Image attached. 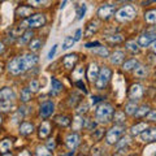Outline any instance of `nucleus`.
<instances>
[{
    "instance_id": "8",
    "label": "nucleus",
    "mask_w": 156,
    "mask_h": 156,
    "mask_svg": "<svg viewBox=\"0 0 156 156\" xmlns=\"http://www.w3.org/2000/svg\"><path fill=\"white\" fill-rule=\"evenodd\" d=\"M116 11V5L115 4H105V5H101L98 11V16L101 20H109L113 13Z\"/></svg>"
},
{
    "instance_id": "37",
    "label": "nucleus",
    "mask_w": 156,
    "mask_h": 156,
    "mask_svg": "<svg viewBox=\"0 0 156 156\" xmlns=\"http://www.w3.org/2000/svg\"><path fill=\"white\" fill-rule=\"evenodd\" d=\"M94 52H95V53H99V55L104 56V57L108 56V50H107V48H104V47H101V46H99V48H95Z\"/></svg>"
},
{
    "instance_id": "24",
    "label": "nucleus",
    "mask_w": 156,
    "mask_h": 156,
    "mask_svg": "<svg viewBox=\"0 0 156 156\" xmlns=\"http://www.w3.org/2000/svg\"><path fill=\"white\" fill-rule=\"evenodd\" d=\"M148 111H150V107L148 105H142L140 108H136L134 116L138 117V119H140V117H143V116H147Z\"/></svg>"
},
{
    "instance_id": "7",
    "label": "nucleus",
    "mask_w": 156,
    "mask_h": 156,
    "mask_svg": "<svg viewBox=\"0 0 156 156\" xmlns=\"http://www.w3.org/2000/svg\"><path fill=\"white\" fill-rule=\"evenodd\" d=\"M23 23L26 25V27H30V29L41 27L46 23V17L43 16V14H33V16L26 18Z\"/></svg>"
},
{
    "instance_id": "13",
    "label": "nucleus",
    "mask_w": 156,
    "mask_h": 156,
    "mask_svg": "<svg viewBox=\"0 0 156 156\" xmlns=\"http://www.w3.org/2000/svg\"><path fill=\"white\" fill-rule=\"evenodd\" d=\"M66 146L69 147L70 150L74 151L77 148V146L80 144V135H78L77 133H72L66 136V140H65Z\"/></svg>"
},
{
    "instance_id": "32",
    "label": "nucleus",
    "mask_w": 156,
    "mask_h": 156,
    "mask_svg": "<svg viewBox=\"0 0 156 156\" xmlns=\"http://www.w3.org/2000/svg\"><path fill=\"white\" fill-rule=\"evenodd\" d=\"M136 108H138V107H136L135 103H129V104H126V107H125V112L128 115H133L134 116Z\"/></svg>"
},
{
    "instance_id": "42",
    "label": "nucleus",
    "mask_w": 156,
    "mask_h": 156,
    "mask_svg": "<svg viewBox=\"0 0 156 156\" xmlns=\"http://www.w3.org/2000/svg\"><path fill=\"white\" fill-rule=\"evenodd\" d=\"M87 108H89V107H87V104H86V103H83V105H81L80 108L77 109V112H78V113H85V112L87 111Z\"/></svg>"
},
{
    "instance_id": "43",
    "label": "nucleus",
    "mask_w": 156,
    "mask_h": 156,
    "mask_svg": "<svg viewBox=\"0 0 156 156\" xmlns=\"http://www.w3.org/2000/svg\"><path fill=\"white\" fill-rule=\"evenodd\" d=\"M109 41L111 42H121V41H122V37H121V35H112L109 38Z\"/></svg>"
},
{
    "instance_id": "35",
    "label": "nucleus",
    "mask_w": 156,
    "mask_h": 156,
    "mask_svg": "<svg viewBox=\"0 0 156 156\" xmlns=\"http://www.w3.org/2000/svg\"><path fill=\"white\" fill-rule=\"evenodd\" d=\"M48 3V0H29V4L31 7H42Z\"/></svg>"
},
{
    "instance_id": "31",
    "label": "nucleus",
    "mask_w": 156,
    "mask_h": 156,
    "mask_svg": "<svg viewBox=\"0 0 156 156\" xmlns=\"http://www.w3.org/2000/svg\"><path fill=\"white\" fill-rule=\"evenodd\" d=\"M74 39H73L72 37H66L64 39V42H62V50H69L70 47H73V44H74Z\"/></svg>"
},
{
    "instance_id": "19",
    "label": "nucleus",
    "mask_w": 156,
    "mask_h": 156,
    "mask_svg": "<svg viewBox=\"0 0 156 156\" xmlns=\"http://www.w3.org/2000/svg\"><path fill=\"white\" fill-rule=\"evenodd\" d=\"M51 85H52V90H51L52 95L58 94V92L61 91V89H62V83L60 81H57L56 78H52V80H51Z\"/></svg>"
},
{
    "instance_id": "51",
    "label": "nucleus",
    "mask_w": 156,
    "mask_h": 156,
    "mask_svg": "<svg viewBox=\"0 0 156 156\" xmlns=\"http://www.w3.org/2000/svg\"><path fill=\"white\" fill-rule=\"evenodd\" d=\"M2 121H3V119H2V116H0V124H2Z\"/></svg>"
},
{
    "instance_id": "21",
    "label": "nucleus",
    "mask_w": 156,
    "mask_h": 156,
    "mask_svg": "<svg viewBox=\"0 0 156 156\" xmlns=\"http://www.w3.org/2000/svg\"><path fill=\"white\" fill-rule=\"evenodd\" d=\"M16 13H17V16H21V17L30 16V14H31V8L27 7V5H21L16 11Z\"/></svg>"
},
{
    "instance_id": "9",
    "label": "nucleus",
    "mask_w": 156,
    "mask_h": 156,
    "mask_svg": "<svg viewBox=\"0 0 156 156\" xmlns=\"http://www.w3.org/2000/svg\"><path fill=\"white\" fill-rule=\"evenodd\" d=\"M139 138L143 142H155L156 139V129L154 128H146L142 133H139Z\"/></svg>"
},
{
    "instance_id": "10",
    "label": "nucleus",
    "mask_w": 156,
    "mask_h": 156,
    "mask_svg": "<svg viewBox=\"0 0 156 156\" xmlns=\"http://www.w3.org/2000/svg\"><path fill=\"white\" fill-rule=\"evenodd\" d=\"M155 38L156 37H155L154 33H151V34H148V33L142 34V35L138 38V46H140V47H148L151 43H154Z\"/></svg>"
},
{
    "instance_id": "45",
    "label": "nucleus",
    "mask_w": 156,
    "mask_h": 156,
    "mask_svg": "<svg viewBox=\"0 0 156 156\" xmlns=\"http://www.w3.org/2000/svg\"><path fill=\"white\" fill-rule=\"evenodd\" d=\"M96 25H98V23H96L95 21L90 22V26H96ZM89 29H91V27H89ZM94 31H96V27H94ZM86 34H87V35H90V34H92V31H91V30H87V31H86Z\"/></svg>"
},
{
    "instance_id": "39",
    "label": "nucleus",
    "mask_w": 156,
    "mask_h": 156,
    "mask_svg": "<svg viewBox=\"0 0 156 156\" xmlns=\"http://www.w3.org/2000/svg\"><path fill=\"white\" fill-rule=\"evenodd\" d=\"M56 51H57V46L55 44V46H53V47L51 48V51H50V52H48V56H47V58H48V60H51V58H52L53 56H55V53H56Z\"/></svg>"
},
{
    "instance_id": "12",
    "label": "nucleus",
    "mask_w": 156,
    "mask_h": 156,
    "mask_svg": "<svg viewBox=\"0 0 156 156\" xmlns=\"http://www.w3.org/2000/svg\"><path fill=\"white\" fill-rule=\"evenodd\" d=\"M53 111H55V105H53L52 101H46L41 107V116L43 119H47V117H50L53 113Z\"/></svg>"
},
{
    "instance_id": "46",
    "label": "nucleus",
    "mask_w": 156,
    "mask_h": 156,
    "mask_svg": "<svg viewBox=\"0 0 156 156\" xmlns=\"http://www.w3.org/2000/svg\"><path fill=\"white\" fill-rule=\"evenodd\" d=\"M47 147H48V150H53L55 148V142H53V140L51 139V140H48V143H47Z\"/></svg>"
},
{
    "instance_id": "47",
    "label": "nucleus",
    "mask_w": 156,
    "mask_h": 156,
    "mask_svg": "<svg viewBox=\"0 0 156 156\" xmlns=\"http://www.w3.org/2000/svg\"><path fill=\"white\" fill-rule=\"evenodd\" d=\"M81 30H77V33H76V38H74V41H78V39L81 38Z\"/></svg>"
},
{
    "instance_id": "38",
    "label": "nucleus",
    "mask_w": 156,
    "mask_h": 156,
    "mask_svg": "<svg viewBox=\"0 0 156 156\" xmlns=\"http://www.w3.org/2000/svg\"><path fill=\"white\" fill-rule=\"evenodd\" d=\"M30 90H33V91H38L39 90V82L37 80H34V81L30 82Z\"/></svg>"
},
{
    "instance_id": "23",
    "label": "nucleus",
    "mask_w": 156,
    "mask_h": 156,
    "mask_svg": "<svg viewBox=\"0 0 156 156\" xmlns=\"http://www.w3.org/2000/svg\"><path fill=\"white\" fill-rule=\"evenodd\" d=\"M146 128H148V126H147V124H144V122L136 124L135 126H133V128H131V134H133V135H138L139 133H142V131H143Z\"/></svg>"
},
{
    "instance_id": "3",
    "label": "nucleus",
    "mask_w": 156,
    "mask_h": 156,
    "mask_svg": "<svg viewBox=\"0 0 156 156\" xmlns=\"http://www.w3.org/2000/svg\"><path fill=\"white\" fill-rule=\"evenodd\" d=\"M14 92L8 87L0 91V111L7 112L11 109L14 104Z\"/></svg>"
},
{
    "instance_id": "52",
    "label": "nucleus",
    "mask_w": 156,
    "mask_h": 156,
    "mask_svg": "<svg viewBox=\"0 0 156 156\" xmlns=\"http://www.w3.org/2000/svg\"><path fill=\"white\" fill-rule=\"evenodd\" d=\"M121 2H130V0H121Z\"/></svg>"
},
{
    "instance_id": "25",
    "label": "nucleus",
    "mask_w": 156,
    "mask_h": 156,
    "mask_svg": "<svg viewBox=\"0 0 156 156\" xmlns=\"http://www.w3.org/2000/svg\"><path fill=\"white\" fill-rule=\"evenodd\" d=\"M125 47L128 48L130 52H133V53H136V52L139 51L138 43H135V41H128V42L125 43Z\"/></svg>"
},
{
    "instance_id": "26",
    "label": "nucleus",
    "mask_w": 156,
    "mask_h": 156,
    "mask_svg": "<svg viewBox=\"0 0 156 156\" xmlns=\"http://www.w3.org/2000/svg\"><path fill=\"white\" fill-rule=\"evenodd\" d=\"M31 37H33V31L31 30H27V31H25L22 34V37L18 39V43L20 44H25V43H27L31 39Z\"/></svg>"
},
{
    "instance_id": "27",
    "label": "nucleus",
    "mask_w": 156,
    "mask_h": 156,
    "mask_svg": "<svg viewBox=\"0 0 156 156\" xmlns=\"http://www.w3.org/2000/svg\"><path fill=\"white\" fill-rule=\"evenodd\" d=\"M144 20L147 21L148 23H155L156 22V12L154 11H148L144 13Z\"/></svg>"
},
{
    "instance_id": "22",
    "label": "nucleus",
    "mask_w": 156,
    "mask_h": 156,
    "mask_svg": "<svg viewBox=\"0 0 156 156\" xmlns=\"http://www.w3.org/2000/svg\"><path fill=\"white\" fill-rule=\"evenodd\" d=\"M147 68L143 66V65H136L135 68V70H134V74L135 77H138V78H144L146 76H147Z\"/></svg>"
},
{
    "instance_id": "44",
    "label": "nucleus",
    "mask_w": 156,
    "mask_h": 156,
    "mask_svg": "<svg viewBox=\"0 0 156 156\" xmlns=\"http://www.w3.org/2000/svg\"><path fill=\"white\" fill-rule=\"evenodd\" d=\"M100 43L99 42H90V43H86V48H92V47H99Z\"/></svg>"
},
{
    "instance_id": "11",
    "label": "nucleus",
    "mask_w": 156,
    "mask_h": 156,
    "mask_svg": "<svg viewBox=\"0 0 156 156\" xmlns=\"http://www.w3.org/2000/svg\"><path fill=\"white\" fill-rule=\"evenodd\" d=\"M129 96H130V99L131 100H139L140 98L143 96V89H142V86L140 85H133L130 87V90H129Z\"/></svg>"
},
{
    "instance_id": "29",
    "label": "nucleus",
    "mask_w": 156,
    "mask_h": 156,
    "mask_svg": "<svg viewBox=\"0 0 156 156\" xmlns=\"http://www.w3.org/2000/svg\"><path fill=\"white\" fill-rule=\"evenodd\" d=\"M55 121L57 124L62 125V126H69V124H70V120H69L68 116H57L55 119Z\"/></svg>"
},
{
    "instance_id": "5",
    "label": "nucleus",
    "mask_w": 156,
    "mask_h": 156,
    "mask_svg": "<svg viewBox=\"0 0 156 156\" xmlns=\"http://www.w3.org/2000/svg\"><path fill=\"white\" fill-rule=\"evenodd\" d=\"M136 14V11L133 5H125L122 7L121 9H119L116 13V18L119 20V21H130V20H133Z\"/></svg>"
},
{
    "instance_id": "4",
    "label": "nucleus",
    "mask_w": 156,
    "mask_h": 156,
    "mask_svg": "<svg viewBox=\"0 0 156 156\" xmlns=\"http://www.w3.org/2000/svg\"><path fill=\"white\" fill-rule=\"evenodd\" d=\"M125 128L122 125H116L112 129L108 130V133L105 135V142L108 144H115L116 142H119L120 138L124 135Z\"/></svg>"
},
{
    "instance_id": "49",
    "label": "nucleus",
    "mask_w": 156,
    "mask_h": 156,
    "mask_svg": "<svg viewBox=\"0 0 156 156\" xmlns=\"http://www.w3.org/2000/svg\"><path fill=\"white\" fill-rule=\"evenodd\" d=\"M99 100H101L100 96H94V98H92V101H94V103H98Z\"/></svg>"
},
{
    "instance_id": "53",
    "label": "nucleus",
    "mask_w": 156,
    "mask_h": 156,
    "mask_svg": "<svg viewBox=\"0 0 156 156\" xmlns=\"http://www.w3.org/2000/svg\"><path fill=\"white\" fill-rule=\"evenodd\" d=\"M0 73H2V65H0Z\"/></svg>"
},
{
    "instance_id": "6",
    "label": "nucleus",
    "mask_w": 156,
    "mask_h": 156,
    "mask_svg": "<svg viewBox=\"0 0 156 156\" xmlns=\"http://www.w3.org/2000/svg\"><path fill=\"white\" fill-rule=\"evenodd\" d=\"M111 74H112V73H111V69H109V68H107V66H104L101 70H99V74H98L96 80H95L96 89H99V90L105 89L107 83L109 82Z\"/></svg>"
},
{
    "instance_id": "48",
    "label": "nucleus",
    "mask_w": 156,
    "mask_h": 156,
    "mask_svg": "<svg viewBox=\"0 0 156 156\" xmlns=\"http://www.w3.org/2000/svg\"><path fill=\"white\" fill-rule=\"evenodd\" d=\"M101 133H103V131H101V130H96V134L94 135V138H96V139H98V138H99V136L101 135Z\"/></svg>"
},
{
    "instance_id": "34",
    "label": "nucleus",
    "mask_w": 156,
    "mask_h": 156,
    "mask_svg": "<svg viewBox=\"0 0 156 156\" xmlns=\"http://www.w3.org/2000/svg\"><path fill=\"white\" fill-rule=\"evenodd\" d=\"M41 47H42V41H39V39H34V41L30 42V50L31 51H38Z\"/></svg>"
},
{
    "instance_id": "33",
    "label": "nucleus",
    "mask_w": 156,
    "mask_h": 156,
    "mask_svg": "<svg viewBox=\"0 0 156 156\" xmlns=\"http://www.w3.org/2000/svg\"><path fill=\"white\" fill-rule=\"evenodd\" d=\"M136 65H138V61L133 58V60H129V61L125 62V64H124V69L125 70H131V69H134Z\"/></svg>"
},
{
    "instance_id": "41",
    "label": "nucleus",
    "mask_w": 156,
    "mask_h": 156,
    "mask_svg": "<svg viewBox=\"0 0 156 156\" xmlns=\"http://www.w3.org/2000/svg\"><path fill=\"white\" fill-rule=\"evenodd\" d=\"M76 85H77L78 87H80V89H81L82 91H83V92H85V94H86V92H87V90H86V86H85V83H82V81H81V80H78V81L76 82Z\"/></svg>"
},
{
    "instance_id": "30",
    "label": "nucleus",
    "mask_w": 156,
    "mask_h": 156,
    "mask_svg": "<svg viewBox=\"0 0 156 156\" xmlns=\"http://www.w3.org/2000/svg\"><path fill=\"white\" fill-rule=\"evenodd\" d=\"M30 99H31V90L26 87V89H23L21 92V100L23 103H26V101H29Z\"/></svg>"
},
{
    "instance_id": "1",
    "label": "nucleus",
    "mask_w": 156,
    "mask_h": 156,
    "mask_svg": "<svg viewBox=\"0 0 156 156\" xmlns=\"http://www.w3.org/2000/svg\"><path fill=\"white\" fill-rule=\"evenodd\" d=\"M37 62H38V56L31 55V53H26V55H23L22 57L18 56L16 58H13V60L9 62L8 69L12 74L17 76V74H21V73L26 72L29 68L34 66Z\"/></svg>"
},
{
    "instance_id": "20",
    "label": "nucleus",
    "mask_w": 156,
    "mask_h": 156,
    "mask_svg": "<svg viewBox=\"0 0 156 156\" xmlns=\"http://www.w3.org/2000/svg\"><path fill=\"white\" fill-rule=\"evenodd\" d=\"M124 57H125L124 52H121V51H116V52L113 53V55H112V57H111V61L113 62L115 65H119V64H121V62H122Z\"/></svg>"
},
{
    "instance_id": "18",
    "label": "nucleus",
    "mask_w": 156,
    "mask_h": 156,
    "mask_svg": "<svg viewBox=\"0 0 156 156\" xmlns=\"http://www.w3.org/2000/svg\"><path fill=\"white\" fill-rule=\"evenodd\" d=\"M12 148V140L11 139H4L0 142V154H8V151Z\"/></svg>"
},
{
    "instance_id": "16",
    "label": "nucleus",
    "mask_w": 156,
    "mask_h": 156,
    "mask_svg": "<svg viewBox=\"0 0 156 156\" xmlns=\"http://www.w3.org/2000/svg\"><path fill=\"white\" fill-rule=\"evenodd\" d=\"M51 133V126H50V122L44 121L41 126H39V136L41 138H46V136Z\"/></svg>"
},
{
    "instance_id": "28",
    "label": "nucleus",
    "mask_w": 156,
    "mask_h": 156,
    "mask_svg": "<svg viewBox=\"0 0 156 156\" xmlns=\"http://www.w3.org/2000/svg\"><path fill=\"white\" fill-rule=\"evenodd\" d=\"M112 117H113V120L117 122V125H122V122L125 121V113L124 112H121V111L116 112L115 116H112Z\"/></svg>"
},
{
    "instance_id": "2",
    "label": "nucleus",
    "mask_w": 156,
    "mask_h": 156,
    "mask_svg": "<svg viewBox=\"0 0 156 156\" xmlns=\"http://www.w3.org/2000/svg\"><path fill=\"white\" fill-rule=\"evenodd\" d=\"M113 107L109 103H101L95 111V117L99 122H108L112 120V116H113Z\"/></svg>"
},
{
    "instance_id": "17",
    "label": "nucleus",
    "mask_w": 156,
    "mask_h": 156,
    "mask_svg": "<svg viewBox=\"0 0 156 156\" xmlns=\"http://www.w3.org/2000/svg\"><path fill=\"white\" fill-rule=\"evenodd\" d=\"M34 130V126L30 122H22L21 126H20V134L21 135H29L31 134Z\"/></svg>"
},
{
    "instance_id": "15",
    "label": "nucleus",
    "mask_w": 156,
    "mask_h": 156,
    "mask_svg": "<svg viewBox=\"0 0 156 156\" xmlns=\"http://www.w3.org/2000/svg\"><path fill=\"white\" fill-rule=\"evenodd\" d=\"M98 74H99V68H98V65L95 64H91L90 68H89V70H87V78L91 81V82H94L96 80V77Z\"/></svg>"
},
{
    "instance_id": "54",
    "label": "nucleus",
    "mask_w": 156,
    "mask_h": 156,
    "mask_svg": "<svg viewBox=\"0 0 156 156\" xmlns=\"http://www.w3.org/2000/svg\"><path fill=\"white\" fill-rule=\"evenodd\" d=\"M0 2H3V0H0Z\"/></svg>"
},
{
    "instance_id": "40",
    "label": "nucleus",
    "mask_w": 156,
    "mask_h": 156,
    "mask_svg": "<svg viewBox=\"0 0 156 156\" xmlns=\"http://www.w3.org/2000/svg\"><path fill=\"white\" fill-rule=\"evenodd\" d=\"M148 116H147V120H150V121H155L156 120V112L152 109V111H148V113H147Z\"/></svg>"
},
{
    "instance_id": "36",
    "label": "nucleus",
    "mask_w": 156,
    "mask_h": 156,
    "mask_svg": "<svg viewBox=\"0 0 156 156\" xmlns=\"http://www.w3.org/2000/svg\"><path fill=\"white\" fill-rule=\"evenodd\" d=\"M85 13H86V4H82V5L80 7V9H78V12H77V18L82 20L85 16Z\"/></svg>"
},
{
    "instance_id": "50",
    "label": "nucleus",
    "mask_w": 156,
    "mask_h": 156,
    "mask_svg": "<svg viewBox=\"0 0 156 156\" xmlns=\"http://www.w3.org/2000/svg\"><path fill=\"white\" fill-rule=\"evenodd\" d=\"M0 52H4V44H3V42H0Z\"/></svg>"
},
{
    "instance_id": "14",
    "label": "nucleus",
    "mask_w": 156,
    "mask_h": 156,
    "mask_svg": "<svg viewBox=\"0 0 156 156\" xmlns=\"http://www.w3.org/2000/svg\"><path fill=\"white\" fill-rule=\"evenodd\" d=\"M77 61H78V57H77L76 53L66 55V56H64V58H62V64H64V66L66 69H72V68L76 65Z\"/></svg>"
}]
</instances>
